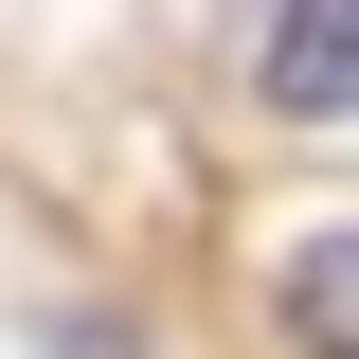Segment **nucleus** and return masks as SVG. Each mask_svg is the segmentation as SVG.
<instances>
[{"mask_svg": "<svg viewBox=\"0 0 359 359\" xmlns=\"http://www.w3.org/2000/svg\"><path fill=\"white\" fill-rule=\"evenodd\" d=\"M269 108L287 126H359V0H269Z\"/></svg>", "mask_w": 359, "mask_h": 359, "instance_id": "obj_1", "label": "nucleus"}, {"mask_svg": "<svg viewBox=\"0 0 359 359\" xmlns=\"http://www.w3.org/2000/svg\"><path fill=\"white\" fill-rule=\"evenodd\" d=\"M287 323H306L323 359H359V216H341V233H306V252H287Z\"/></svg>", "mask_w": 359, "mask_h": 359, "instance_id": "obj_2", "label": "nucleus"}]
</instances>
